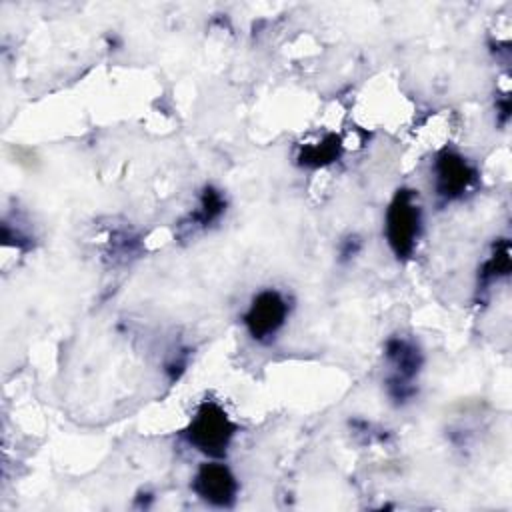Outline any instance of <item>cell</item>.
<instances>
[{
	"instance_id": "cell-10",
	"label": "cell",
	"mask_w": 512,
	"mask_h": 512,
	"mask_svg": "<svg viewBox=\"0 0 512 512\" xmlns=\"http://www.w3.org/2000/svg\"><path fill=\"white\" fill-rule=\"evenodd\" d=\"M360 250H362V240H360L356 234H350V236H346V238L340 242V246H338V260H340V262H348V260H352Z\"/></svg>"
},
{
	"instance_id": "cell-7",
	"label": "cell",
	"mask_w": 512,
	"mask_h": 512,
	"mask_svg": "<svg viewBox=\"0 0 512 512\" xmlns=\"http://www.w3.org/2000/svg\"><path fill=\"white\" fill-rule=\"evenodd\" d=\"M224 212H226V198H224L222 190H218L214 186H204L196 208L190 212L186 222H182V226L192 232L206 230L208 226L218 222Z\"/></svg>"
},
{
	"instance_id": "cell-2",
	"label": "cell",
	"mask_w": 512,
	"mask_h": 512,
	"mask_svg": "<svg viewBox=\"0 0 512 512\" xmlns=\"http://www.w3.org/2000/svg\"><path fill=\"white\" fill-rule=\"evenodd\" d=\"M422 232V210L412 188L396 190L384 216V236L398 260L412 258Z\"/></svg>"
},
{
	"instance_id": "cell-1",
	"label": "cell",
	"mask_w": 512,
	"mask_h": 512,
	"mask_svg": "<svg viewBox=\"0 0 512 512\" xmlns=\"http://www.w3.org/2000/svg\"><path fill=\"white\" fill-rule=\"evenodd\" d=\"M236 430L238 426L232 422V418L220 402L204 400L194 410L184 430V438L194 450L202 452L208 458L218 460L228 452L236 436Z\"/></svg>"
},
{
	"instance_id": "cell-8",
	"label": "cell",
	"mask_w": 512,
	"mask_h": 512,
	"mask_svg": "<svg viewBox=\"0 0 512 512\" xmlns=\"http://www.w3.org/2000/svg\"><path fill=\"white\" fill-rule=\"evenodd\" d=\"M342 154V142L336 134H326L316 142L302 144L298 150V164L304 168H322L338 160Z\"/></svg>"
},
{
	"instance_id": "cell-5",
	"label": "cell",
	"mask_w": 512,
	"mask_h": 512,
	"mask_svg": "<svg viewBox=\"0 0 512 512\" xmlns=\"http://www.w3.org/2000/svg\"><path fill=\"white\" fill-rule=\"evenodd\" d=\"M434 194L440 202L462 200L476 184L474 166L454 150H442L434 158L432 166Z\"/></svg>"
},
{
	"instance_id": "cell-9",
	"label": "cell",
	"mask_w": 512,
	"mask_h": 512,
	"mask_svg": "<svg viewBox=\"0 0 512 512\" xmlns=\"http://www.w3.org/2000/svg\"><path fill=\"white\" fill-rule=\"evenodd\" d=\"M510 274V242L500 240L494 244L492 254L482 264L478 272V292L488 290L494 282L506 278Z\"/></svg>"
},
{
	"instance_id": "cell-6",
	"label": "cell",
	"mask_w": 512,
	"mask_h": 512,
	"mask_svg": "<svg viewBox=\"0 0 512 512\" xmlns=\"http://www.w3.org/2000/svg\"><path fill=\"white\" fill-rule=\"evenodd\" d=\"M192 492L210 506L230 508L238 494V480L224 462H204L192 478Z\"/></svg>"
},
{
	"instance_id": "cell-11",
	"label": "cell",
	"mask_w": 512,
	"mask_h": 512,
	"mask_svg": "<svg viewBox=\"0 0 512 512\" xmlns=\"http://www.w3.org/2000/svg\"><path fill=\"white\" fill-rule=\"evenodd\" d=\"M496 108H498L500 124H506V122H508V118H510V98H508V94H504V96L498 100Z\"/></svg>"
},
{
	"instance_id": "cell-3",
	"label": "cell",
	"mask_w": 512,
	"mask_h": 512,
	"mask_svg": "<svg viewBox=\"0 0 512 512\" xmlns=\"http://www.w3.org/2000/svg\"><path fill=\"white\" fill-rule=\"evenodd\" d=\"M384 358L390 368L384 380L386 394L394 404L402 406L418 394V386L414 384V380L422 370V352L410 338L392 336L386 340Z\"/></svg>"
},
{
	"instance_id": "cell-4",
	"label": "cell",
	"mask_w": 512,
	"mask_h": 512,
	"mask_svg": "<svg viewBox=\"0 0 512 512\" xmlns=\"http://www.w3.org/2000/svg\"><path fill=\"white\" fill-rule=\"evenodd\" d=\"M290 304L276 288H264L250 300L242 322L252 340L260 344L272 342L288 320Z\"/></svg>"
}]
</instances>
